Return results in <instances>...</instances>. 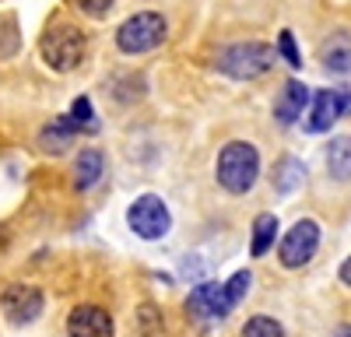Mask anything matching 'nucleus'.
<instances>
[{
    "label": "nucleus",
    "mask_w": 351,
    "mask_h": 337,
    "mask_svg": "<svg viewBox=\"0 0 351 337\" xmlns=\"http://www.w3.org/2000/svg\"><path fill=\"white\" fill-rule=\"evenodd\" d=\"M306 105H309V88H306L302 81H288L281 99H278V105H274V112H278L281 123H295L302 116Z\"/></svg>",
    "instance_id": "nucleus-11"
},
{
    "label": "nucleus",
    "mask_w": 351,
    "mask_h": 337,
    "mask_svg": "<svg viewBox=\"0 0 351 337\" xmlns=\"http://www.w3.org/2000/svg\"><path fill=\"white\" fill-rule=\"evenodd\" d=\"M271 64H274V49L267 42H236L218 56V71L236 77V81H250V77L267 74Z\"/></svg>",
    "instance_id": "nucleus-2"
},
{
    "label": "nucleus",
    "mask_w": 351,
    "mask_h": 337,
    "mask_svg": "<svg viewBox=\"0 0 351 337\" xmlns=\"http://www.w3.org/2000/svg\"><path fill=\"white\" fill-rule=\"evenodd\" d=\"M319 246V229H316V221H299V225H291V232L285 236L281 242V264L285 267H302L313 260V253Z\"/></svg>",
    "instance_id": "nucleus-7"
},
{
    "label": "nucleus",
    "mask_w": 351,
    "mask_h": 337,
    "mask_svg": "<svg viewBox=\"0 0 351 337\" xmlns=\"http://www.w3.org/2000/svg\"><path fill=\"white\" fill-rule=\"evenodd\" d=\"M302 165L295 162V158H281V168H278V176H274V183H278V190L281 193H291L299 183H302Z\"/></svg>",
    "instance_id": "nucleus-16"
},
{
    "label": "nucleus",
    "mask_w": 351,
    "mask_h": 337,
    "mask_svg": "<svg viewBox=\"0 0 351 337\" xmlns=\"http://www.w3.org/2000/svg\"><path fill=\"white\" fill-rule=\"evenodd\" d=\"M43 60L53 71H74L84 60V36L74 25H56L43 36Z\"/></svg>",
    "instance_id": "nucleus-4"
},
{
    "label": "nucleus",
    "mask_w": 351,
    "mask_h": 337,
    "mask_svg": "<svg viewBox=\"0 0 351 337\" xmlns=\"http://www.w3.org/2000/svg\"><path fill=\"white\" fill-rule=\"evenodd\" d=\"M327 168L334 179H351V140L348 137H337L330 151H327Z\"/></svg>",
    "instance_id": "nucleus-14"
},
{
    "label": "nucleus",
    "mask_w": 351,
    "mask_h": 337,
    "mask_svg": "<svg viewBox=\"0 0 351 337\" xmlns=\"http://www.w3.org/2000/svg\"><path fill=\"white\" fill-rule=\"evenodd\" d=\"M274 236H278V218L274 214H260L253 221V257H263L271 246H274Z\"/></svg>",
    "instance_id": "nucleus-15"
},
{
    "label": "nucleus",
    "mask_w": 351,
    "mask_h": 337,
    "mask_svg": "<svg viewBox=\"0 0 351 337\" xmlns=\"http://www.w3.org/2000/svg\"><path fill=\"white\" fill-rule=\"evenodd\" d=\"M278 49H281V56H285L291 67H302V56H299V49H295V39H291V32H281V36H278Z\"/></svg>",
    "instance_id": "nucleus-21"
},
{
    "label": "nucleus",
    "mask_w": 351,
    "mask_h": 337,
    "mask_svg": "<svg viewBox=\"0 0 351 337\" xmlns=\"http://www.w3.org/2000/svg\"><path fill=\"white\" fill-rule=\"evenodd\" d=\"M250 292V271H239V274H232V281L225 285V299L228 305L236 309V302H243V295Z\"/></svg>",
    "instance_id": "nucleus-20"
},
{
    "label": "nucleus",
    "mask_w": 351,
    "mask_h": 337,
    "mask_svg": "<svg viewBox=\"0 0 351 337\" xmlns=\"http://www.w3.org/2000/svg\"><path fill=\"white\" fill-rule=\"evenodd\" d=\"M348 109H351V95H348V92H330V88L316 92V95H313V105H309L306 130H309V134H324V130H330Z\"/></svg>",
    "instance_id": "nucleus-6"
},
{
    "label": "nucleus",
    "mask_w": 351,
    "mask_h": 337,
    "mask_svg": "<svg viewBox=\"0 0 351 337\" xmlns=\"http://www.w3.org/2000/svg\"><path fill=\"white\" fill-rule=\"evenodd\" d=\"M127 221H130V229L141 239H162L169 232V225H172L169 208L162 204V197H155V193L137 197V201L130 204V211H127Z\"/></svg>",
    "instance_id": "nucleus-5"
},
{
    "label": "nucleus",
    "mask_w": 351,
    "mask_h": 337,
    "mask_svg": "<svg viewBox=\"0 0 351 337\" xmlns=\"http://www.w3.org/2000/svg\"><path fill=\"white\" fill-rule=\"evenodd\" d=\"M74 134H77V130H74V123H71L67 116H56V120H49V123L43 127L39 145H43V151H49V155H60V151L71 148Z\"/></svg>",
    "instance_id": "nucleus-12"
},
{
    "label": "nucleus",
    "mask_w": 351,
    "mask_h": 337,
    "mask_svg": "<svg viewBox=\"0 0 351 337\" xmlns=\"http://www.w3.org/2000/svg\"><path fill=\"white\" fill-rule=\"evenodd\" d=\"M71 123H74V130L81 134V130H95L99 123H95V112H92V102H88V95H81V99H74V105H71V116H67Z\"/></svg>",
    "instance_id": "nucleus-17"
},
{
    "label": "nucleus",
    "mask_w": 351,
    "mask_h": 337,
    "mask_svg": "<svg viewBox=\"0 0 351 337\" xmlns=\"http://www.w3.org/2000/svg\"><path fill=\"white\" fill-rule=\"evenodd\" d=\"M162 39H165V18L155 11H141L127 18L116 32V46L123 53H152L155 46H162Z\"/></svg>",
    "instance_id": "nucleus-3"
},
{
    "label": "nucleus",
    "mask_w": 351,
    "mask_h": 337,
    "mask_svg": "<svg viewBox=\"0 0 351 337\" xmlns=\"http://www.w3.org/2000/svg\"><path fill=\"white\" fill-rule=\"evenodd\" d=\"M74 4H77L84 14H92V18H106L116 0H74Z\"/></svg>",
    "instance_id": "nucleus-22"
},
{
    "label": "nucleus",
    "mask_w": 351,
    "mask_h": 337,
    "mask_svg": "<svg viewBox=\"0 0 351 337\" xmlns=\"http://www.w3.org/2000/svg\"><path fill=\"white\" fill-rule=\"evenodd\" d=\"M341 281H344V285L351 288V257H348V260L341 264Z\"/></svg>",
    "instance_id": "nucleus-23"
},
{
    "label": "nucleus",
    "mask_w": 351,
    "mask_h": 337,
    "mask_svg": "<svg viewBox=\"0 0 351 337\" xmlns=\"http://www.w3.org/2000/svg\"><path fill=\"white\" fill-rule=\"evenodd\" d=\"M324 64H327L330 71H351V46H344V42L327 46V53H324Z\"/></svg>",
    "instance_id": "nucleus-19"
},
{
    "label": "nucleus",
    "mask_w": 351,
    "mask_h": 337,
    "mask_svg": "<svg viewBox=\"0 0 351 337\" xmlns=\"http://www.w3.org/2000/svg\"><path fill=\"white\" fill-rule=\"evenodd\" d=\"M190 313H197V316H228L232 305L225 299V288L221 285H200L190 295Z\"/></svg>",
    "instance_id": "nucleus-10"
},
{
    "label": "nucleus",
    "mask_w": 351,
    "mask_h": 337,
    "mask_svg": "<svg viewBox=\"0 0 351 337\" xmlns=\"http://www.w3.org/2000/svg\"><path fill=\"white\" fill-rule=\"evenodd\" d=\"M260 176V155L246 140H232L218 155V183L228 193H246Z\"/></svg>",
    "instance_id": "nucleus-1"
},
{
    "label": "nucleus",
    "mask_w": 351,
    "mask_h": 337,
    "mask_svg": "<svg viewBox=\"0 0 351 337\" xmlns=\"http://www.w3.org/2000/svg\"><path fill=\"white\" fill-rule=\"evenodd\" d=\"M0 305H4V316L11 323H32L43 313V292L32 285H11L0 295Z\"/></svg>",
    "instance_id": "nucleus-8"
},
{
    "label": "nucleus",
    "mask_w": 351,
    "mask_h": 337,
    "mask_svg": "<svg viewBox=\"0 0 351 337\" xmlns=\"http://www.w3.org/2000/svg\"><path fill=\"white\" fill-rule=\"evenodd\" d=\"M102 168H106L102 151H95V148L81 151L77 162H74V186H77V190H88V186H92V183L102 176Z\"/></svg>",
    "instance_id": "nucleus-13"
},
{
    "label": "nucleus",
    "mask_w": 351,
    "mask_h": 337,
    "mask_svg": "<svg viewBox=\"0 0 351 337\" xmlns=\"http://www.w3.org/2000/svg\"><path fill=\"white\" fill-rule=\"evenodd\" d=\"M337 337H351V327H341V330H337Z\"/></svg>",
    "instance_id": "nucleus-24"
},
{
    "label": "nucleus",
    "mask_w": 351,
    "mask_h": 337,
    "mask_svg": "<svg viewBox=\"0 0 351 337\" xmlns=\"http://www.w3.org/2000/svg\"><path fill=\"white\" fill-rule=\"evenodd\" d=\"M67 334L71 337H112V320L99 305H77L67 316Z\"/></svg>",
    "instance_id": "nucleus-9"
},
{
    "label": "nucleus",
    "mask_w": 351,
    "mask_h": 337,
    "mask_svg": "<svg viewBox=\"0 0 351 337\" xmlns=\"http://www.w3.org/2000/svg\"><path fill=\"white\" fill-rule=\"evenodd\" d=\"M243 337H285L281 323L271 320V316H253L246 327H243Z\"/></svg>",
    "instance_id": "nucleus-18"
}]
</instances>
